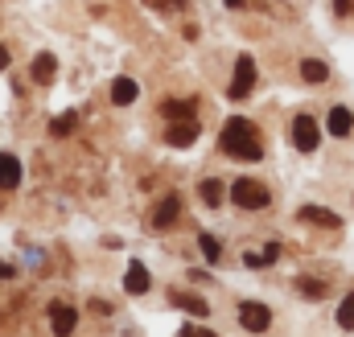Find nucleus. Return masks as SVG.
I'll use <instances>...</instances> for the list:
<instances>
[{
  "label": "nucleus",
  "mask_w": 354,
  "mask_h": 337,
  "mask_svg": "<svg viewBox=\"0 0 354 337\" xmlns=\"http://www.w3.org/2000/svg\"><path fill=\"white\" fill-rule=\"evenodd\" d=\"M177 337H194V329H181V334H177Z\"/></svg>",
  "instance_id": "cd10ccee"
},
{
  "label": "nucleus",
  "mask_w": 354,
  "mask_h": 337,
  "mask_svg": "<svg viewBox=\"0 0 354 337\" xmlns=\"http://www.w3.org/2000/svg\"><path fill=\"white\" fill-rule=\"evenodd\" d=\"M301 79H305V83H326V79H330V66L317 62V58H305V62H301Z\"/></svg>",
  "instance_id": "f3484780"
},
{
  "label": "nucleus",
  "mask_w": 354,
  "mask_h": 337,
  "mask_svg": "<svg viewBox=\"0 0 354 337\" xmlns=\"http://www.w3.org/2000/svg\"><path fill=\"white\" fill-rule=\"evenodd\" d=\"M136 95H140V86L132 83V79H115V83H111V103H115V107L136 103Z\"/></svg>",
  "instance_id": "4468645a"
},
{
  "label": "nucleus",
  "mask_w": 354,
  "mask_h": 337,
  "mask_svg": "<svg viewBox=\"0 0 354 337\" xmlns=\"http://www.w3.org/2000/svg\"><path fill=\"white\" fill-rule=\"evenodd\" d=\"M71 128H75V111H66V115H58V119L50 124V132H54V136H66Z\"/></svg>",
  "instance_id": "412c9836"
},
{
  "label": "nucleus",
  "mask_w": 354,
  "mask_h": 337,
  "mask_svg": "<svg viewBox=\"0 0 354 337\" xmlns=\"http://www.w3.org/2000/svg\"><path fill=\"white\" fill-rule=\"evenodd\" d=\"M198 140V119H181V124H169V132H165V144H174V148H189Z\"/></svg>",
  "instance_id": "0eeeda50"
},
{
  "label": "nucleus",
  "mask_w": 354,
  "mask_h": 337,
  "mask_svg": "<svg viewBox=\"0 0 354 337\" xmlns=\"http://www.w3.org/2000/svg\"><path fill=\"white\" fill-rule=\"evenodd\" d=\"M4 276H12V267H8V263H0V280H4Z\"/></svg>",
  "instance_id": "a878e982"
},
{
  "label": "nucleus",
  "mask_w": 354,
  "mask_h": 337,
  "mask_svg": "<svg viewBox=\"0 0 354 337\" xmlns=\"http://www.w3.org/2000/svg\"><path fill=\"white\" fill-rule=\"evenodd\" d=\"M169 300H174L181 313H194V317H206L210 313V305L202 296H189V292H169Z\"/></svg>",
  "instance_id": "f8f14e48"
},
{
  "label": "nucleus",
  "mask_w": 354,
  "mask_h": 337,
  "mask_svg": "<svg viewBox=\"0 0 354 337\" xmlns=\"http://www.w3.org/2000/svg\"><path fill=\"white\" fill-rule=\"evenodd\" d=\"M177 210H181V198H177V193H169V198H161V202L153 206V227H174Z\"/></svg>",
  "instance_id": "1a4fd4ad"
},
{
  "label": "nucleus",
  "mask_w": 354,
  "mask_h": 337,
  "mask_svg": "<svg viewBox=\"0 0 354 337\" xmlns=\"http://www.w3.org/2000/svg\"><path fill=\"white\" fill-rule=\"evenodd\" d=\"M223 4H231V8H239V4H243V0H223Z\"/></svg>",
  "instance_id": "bb28decb"
},
{
  "label": "nucleus",
  "mask_w": 354,
  "mask_h": 337,
  "mask_svg": "<svg viewBox=\"0 0 354 337\" xmlns=\"http://www.w3.org/2000/svg\"><path fill=\"white\" fill-rule=\"evenodd\" d=\"M75 325H79V313H75L71 305L54 300V305H50V329H54L58 337H71L75 334Z\"/></svg>",
  "instance_id": "423d86ee"
},
{
  "label": "nucleus",
  "mask_w": 354,
  "mask_h": 337,
  "mask_svg": "<svg viewBox=\"0 0 354 337\" xmlns=\"http://www.w3.org/2000/svg\"><path fill=\"white\" fill-rule=\"evenodd\" d=\"M218 144H223V153H227V157H235V161H260V157H264L260 128H256L252 119H243V115H231V119L223 124Z\"/></svg>",
  "instance_id": "f257e3e1"
},
{
  "label": "nucleus",
  "mask_w": 354,
  "mask_h": 337,
  "mask_svg": "<svg viewBox=\"0 0 354 337\" xmlns=\"http://www.w3.org/2000/svg\"><path fill=\"white\" fill-rule=\"evenodd\" d=\"M198 243H202V255H206L210 263H218V259H223V247H218V239H214V235H206V231H202V235H198Z\"/></svg>",
  "instance_id": "6ab92c4d"
},
{
  "label": "nucleus",
  "mask_w": 354,
  "mask_h": 337,
  "mask_svg": "<svg viewBox=\"0 0 354 337\" xmlns=\"http://www.w3.org/2000/svg\"><path fill=\"white\" fill-rule=\"evenodd\" d=\"M54 75H58V58H54V54H37V58H33V70H29V79H33V83H54Z\"/></svg>",
  "instance_id": "9d476101"
},
{
  "label": "nucleus",
  "mask_w": 354,
  "mask_h": 337,
  "mask_svg": "<svg viewBox=\"0 0 354 337\" xmlns=\"http://www.w3.org/2000/svg\"><path fill=\"white\" fill-rule=\"evenodd\" d=\"M17 181H21V161L0 153V189H17Z\"/></svg>",
  "instance_id": "ddd939ff"
},
{
  "label": "nucleus",
  "mask_w": 354,
  "mask_h": 337,
  "mask_svg": "<svg viewBox=\"0 0 354 337\" xmlns=\"http://www.w3.org/2000/svg\"><path fill=\"white\" fill-rule=\"evenodd\" d=\"M297 288H301L305 296H326V284H322V280H309V276H305V280H297Z\"/></svg>",
  "instance_id": "4be33fe9"
},
{
  "label": "nucleus",
  "mask_w": 354,
  "mask_h": 337,
  "mask_svg": "<svg viewBox=\"0 0 354 337\" xmlns=\"http://www.w3.org/2000/svg\"><path fill=\"white\" fill-rule=\"evenodd\" d=\"M334 8H338L342 17H351V12H354V0H334Z\"/></svg>",
  "instance_id": "5701e85b"
},
{
  "label": "nucleus",
  "mask_w": 354,
  "mask_h": 337,
  "mask_svg": "<svg viewBox=\"0 0 354 337\" xmlns=\"http://www.w3.org/2000/svg\"><path fill=\"white\" fill-rule=\"evenodd\" d=\"M317 140H322L317 119H313V115H297V119H292V144H297L301 153H313V148H317Z\"/></svg>",
  "instance_id": "7ed1b4c3"
},
{
  "label": "nucleus",
  "mask_w": 354,
  "mask_h": 337,
  "mask_svg": "<svg viewBox=\"0 0 354 337\" xmlns=\"http://www.w3.org/2000/svg\"><path fill=\"white\" fill-rule=\"evenodd\" d=\"M256 86V58L252 54H239L235 62V83H231V99H248Z\"/></svg>",
  "instance_id": "20e7f679"
},
{
  "label": "nucleus",
  "mask_w": 354,
  "mask_h": 337,
  "mask_svg": "<svg viewBox=\"0 0 354 337\" xmlns=\"http://www.w3.org/2000/svg\"><path fill=\"white\" fill-rule=\"evenodd\" d=\"M301 218H305V222H317V227H330V231H334V227H342V218H338V214H330V210H322V206H305V210H301Z\"/></svg>",
  "instance_id": "dca6fc26"
},
{
  "label": "nucleus",
  "mask_w": 354,
  "mask_h": 337,
  "mask_svg": "<svg viewBox=\"0 0 354 337\" xmlns=\"http://www.w3.org/2000/svg\"><path fill=\"white\" fill-rule=\"evenodd\" d=\"M330 136H351V128H354V115H351V107H334L330 111Z\"/></svg>",
  "instance_id": "2eb2a0df"
},
{
  "label": "nucleus",
  "mask_w": 354,
  "mask_h": 337,
  "mask_svg": "<svg viewBox=\"0 0 354 337\" xmlns=\"http://www.w3.org/2000/svg\"><path fill=\"white\" fill-rule=\"evenodd\" d=\"M231 202L239 206V210H264L268 202V189L260 185V181H252V177H239L235 185H231Z\"/></svg>",
  "instance_id": "f03ea898"
},
{
  "label": "nucleus",
  "mask_w": 354,
  "mask_h": 337,
  "mask_svg": "<svg viewBox=\"0 0 354 337\" xmlns=\"http://www.w3.org/2000/svg\"><path fill=\"white\" fill-rule=\"evenodd\" d=\"M161 115H165L169 124L194 119V103H189V99H165V103H161Z\"/></svg>",
  "instance_id": "9b49d317"
},
{
  "label": "nucleus",
  "mask_w": 354,
  "mask_h": 337,
  "mask_svg": "<svg viewBox=\"0 0 354 337\" xmlns=\"http://www.w3.org/2000/svg\"><path fill=\"white\" fill-rule=\"evenodd\" d=\"M124 288H128L132 296H145V292H149V267H145L140 259L128 263V271H124Z\"/></svg>",
  "instance_id": "6e6552de"
},
{
  "label": "nucleus",
  "mask_w": 354,
  "mask_h": 337,
  "mask_svg": "<svg viewBox=\"0 0 354 337\" xmlns=\"http://www.w3.org/2000/svg\"><path fill=\"white\" fill-rule=\"evenodd\" d=\"M223 198H227V189H223V181H214V177H206V181H202V202H206V206H218Z\"/></svg>",
  "instance_id": "a211bd4d"
},
{
  "label": "nucleus",
  "mask_w": 354,
  "mask_h": 337,
  "mask_svg": "<svg viewBox=\"0 0 354 337\" xmlns=\"http://www.w3.org/2000/svg\"><path fill=\"white\" fill-rule=\"evenodd\" d=\"M4 66H8V50L0 46V70H4Z\"/></svg>",
  "instance_id": "b1692460"
},
{
  "label": "nucleus",
  "mask_w": 354,
  "mask_h": 337,
  "mask_svg": "<svg viewBox=\"0 0 354 337\" xmlns=\"http://www.w3.org/2000/svg\"><path fill=\"white\" fill-rule=\"evenodd\" d=\"M194 337H218V334H210V329H194Z\"/></svg>",
  "instance_id": "393cba45"
},
{
  "label": "nucleus",
  "mask_w": 354,
  "mask_h": 337,
  "mask_svg": "<svg viewBox=\"0 0 354 337\" xmlns=\"http://www.w3.org/2000/svg\"><path fill=\"white\" fill-rule=\"evenodd\" d=\"M239 325H243L248 334H264L268 325H272V313H268V305H260V300H248V305H239Z\"/></svg>",
  "instance_id": "39448f33"
},
{
  "label": "nucleus",
  "mask_w": 354,
  "mask_h": 337,
  "mask_svg": "<svg viewBox=\"0 0 354 337\" xmlns=\"http://www.w3.org/2000/svg\"><path fill=\"white\" fill-rule=\"evenodd\" d=\"M338 325L342 329H354V292L342 300V309H338Z\"/></svg>",
  "instance_id": "aec40b11"
}]
</instances>
